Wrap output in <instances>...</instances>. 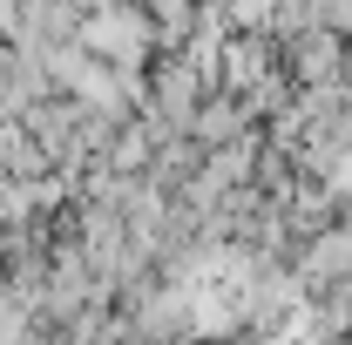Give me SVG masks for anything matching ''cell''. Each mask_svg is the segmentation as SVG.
<instances>
[{
	"mask_svg": "<svg viewBox=\"0 0 352 345\" xmlns=\"http://www.w3.org/2000/svg\"><path fill=\"white\" fill-rule=\"evenodd\" d=\"M88 41H102V47H142V21H122V14H102L95 27H88Z\"/></svg>",
	"mask_w": 352,
	"mask_h": 345,
	"instance_id": "obj_1",
	"label": "cell"
}]
</instances>
